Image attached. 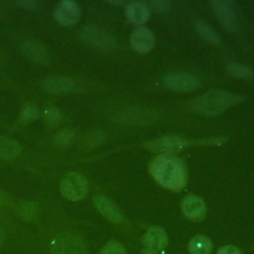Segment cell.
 I'll list each match as a JSON object with an SVG mask.
<instances>
[{"instance_id": "obj_1", "label": "cell", "mask_w": 254, "mask_h": 254, "mask_svg": "<svg viewBox=\"0 0 254 254\" xmlns=\"http://www.w3.org/2000/svg\"><path fill=\"white\" fill-rule=\"evenodd\" d=\"M153 179L162 187L178 191L185 188L188 181L187 168L182 160L162 154L155 157L149 166Z\"/></svg>"}, {"instance_id": "obj_2", "label": "cell", "mask_w": 254, "mask_h": 254, "mask_svg": "<svg viewBox=\"0 0 254 254\" xmlns=\"http://www.w3.org/2000/svg\"><path fill=\"white\" fill-rule=\"evenodd\" d=\"M243 100V97L237 94L222 90H209L203 95L190 102V109L193 112L213 116L223 112L228 107L237 104Z\"/></svg>"}, {"instance_id": "obj_3", "label": "cell", "mask_w": 254, "mask_h": 254, "mask_svg": "<svg viewBox=\"0 0 254 254\" xmlns=\"http://www.w3.org/2000/svg\"><path fill=\"white\" fill-rule=\"evenodd\" d=\"M51 254H85L83 240L76 234L63 232L54 237L50 245Z\"/></svg>"}, {"instance_id": "obj_4", "label": "cell", "mask_w": 254, "mask_h": 254, "mask_svg": "<svg viewBox=\"0 0 254 254\" xmlns=\"http://www.w3.org/2000/svg\"><path fill=\"white\" fill-rule=\"evenodd\" d=\"M79 34L82 41L94 49L108 51L116 46L115 39L109 33L93 25L83 26Z\"/></svg>"}, {"instance_id": "obj_5", "label": "cell", "mask_w": 254, "mask_h": 254, "mask_svg": "<svg viewBox=\"0 0 254 254\" xmlns=\"http://www.w3.org/2000/svg\"><path fill=\"white\" fill-rule=\"evenodd\" d=\"M61 192L63 196L71 201L82 199L87 193V182L77 173H68L61 182Z\"/></svg>"}, {"instance_id": "obj_6", "label": "cell", "mask_w": 254, "mask_h": 254, "mask_svg": "<svg viewBox=\"0 0 254 254\" xmlns=\"http://www.w3.org/2000/svg\"><path fill=\"white\" fill-rule=\"evenodd\" d=\"M190 144H191V141L184 137L170 135V136H164V137H160L157 139H153L149 142H146L145 146L150 150L168 154L172 152L182 151Z\"/></svg>"}, {"instance_id": "obj_7", "label": "cell", "mask_w": 254, "mask_h": 254, "mask_svg": "<svg viewBox=\"0 0 254 254\" xmlns=\"http://www.w3.org/2000/svg\"><path fill=\"white\" fill-rule=\"evenodd\" d=\"M166 84L177 91H190L197 87L199 80L191 73L176 72L166 78Z\"/></svg>"}, {"instance_id": "obj_8", "label": "cell", "mask_w": 254, "mask_h": 254, "mask_svg": "<svg viewBox=\"0 0 254 254\" xmlns=\"http://www.w3.org/2000/svg\"><path fill=\"white\" fill-rule=\"evenodd\" d=\"M79 8L74 1H62L55 11V19L64 26H70L77 22Z\"/></svg>"}, {"instance_id": "obj_9", "label": "cell", "mask_w": 254, "mask_h": 254, "mask_svg": "<svg viewBox=\"0 0 254 254\" xmlns=\"http://www.w3.org/2000/svg\"><path fill=\"white\" fill-rule=\"evenodd\" d=\"M93 203L96 209L108 220L113 223H121L124 220L123 213L108 197L104 195H95L93 197Z\"/></svg>"}, {"instance_id": "obj_10", "label": "cell", "mask_w": 254, "mask_h": 254, "mask_svg": "<svg viewBox=\"0 0 254 254\" xmlns=\"http://www.w3.org/2000/svg\"><path fill=\"white\" fill-rule=\"evenodd\" d=\"M146 248L154 253L163 251L168 245V236L165 230L159 226H151L144 235Z\"/></svg>"}, {"instance_id": "obj_11", "label": "cell", "mask_w": 254, "mask_h": 254, "mask_svg": "<svg viewBox=\"0 0 254 254\" xmlns=\"http://www.w3.org/2000/svg\"><path fill=\"white\" fill-rule=\"evenodd\" d=\"M210 4L223 27L228 31H235L237 28V19L235 13L230 7L229 2L214 0Z\"/></svg>"}, {"instance_id": "obj_12", "label": "cell", "mask_w": 254, "mask_h": 254, "mask_svg": "<svg viewBox=\"0 0 254 254\" xmlns=\"http://www.w3.org/2000/svg\"><path fill=\"white\" fill-rule=\"evenodd\" d=\"M22 51L31 61L39 64H49L50 55L47 49L34 39H28L22 44Z\"/></svg>"}, {"instance_id": "obj_13", "label": "cell", "mask_w": 254, "mask_h": 254, "mask_svg": "<svg viewBox=\"0 0 254 254\" xmlns=\"http://www.w3.org/2000/svg\"><path fill=\"white\" fill-rule=\"evenodd\" d=\"M130 45L138 53H147L155 45L154 35L146 28H138L130 36Z\"/></svg>"}, {"instance_id": "obj_14", "label": "cell", "mask_w": 254, "mask_h": 254, "mask_svg": "<svg viewBox=\"0 0 254 254\" xmlns=\"http://www.w3.org/2000/svg\"><path fill=\"white\" fill-rule=\"evenodd\" d=\"M182 210L188 218L197 221L203 218L206 212V206L200 197L190 194L184 198Z\"/></svg>"}, {"instance_id": "obj_15", "label": "cell", "mask_w": 254, "mask_h": 254, "mask_svg": "<svg viewBox=\"0 0 254 254\" xmlns=\"http://www.w3.org/2000/svg\"><path fill=\"white\" fill-rule=\"evenodd\" d=\"M126 16L134 25H143L150 17V9L143 2L132 1L126 7Z\"/></svg>"}, {"instance_id": "obj_16", "label": "cell", "mask_w": 254, "mask_h": 254, "mask_svg": "<svg viewBox=\"0 0 254 254\" xmlns=\"http://www.w3.org/2000/svg\"><path fill=\"white\" fill-rule=\"evenodd\" d=\"M74 80L70 77H61V76H53L48 77L43 86L46 90L53 93H64L70 91L74 87Z\"/></svg>"}, {"instance_id": "obj_17", "label": "cell", "mask_w": 254, "mask_h": 254, "mask_svg": "<svg viewBox=\"0 0 254 254\" xmlns=\"http://www.w3.org/2000/svg\"><path fill=\"white\" fill-rule=\"evenodd\" d=\"M188 250L190 254H210L212 243L208 237L204 235H196L189 242Z\"/></svg>"}, {"instance_id": "obj_18", "label": "cell", "mask_w": 254, "mask_h": 254, "mask_svg": "<svg viewBox=\"0 0 254 254\" xmlns=\"http://www.w3.org/2000/svg\"><path fill=\"white\" fill-rule=\"evenodd\" d=\"M21 146L15 140L0 137V159L9 160L16 158L21 153Z\"/></svg>"}, {"instance_id": "obj_19", "label": "cell", "mask_w": 254, "mask_h": 254, "mask_svg": "<svg viewBox=\"0 0 254 254\" xmlns=\"http://www.w3.org/2000/svg\"><path fill=\"white\" fill-rule=\"evenodd\" d=\"M122 122H127L130 124H140V123H148V121H153L155 119V115L151 112L147 111H126L123 114H120L118 117Z\"/></svg>"}, {"instance_id": "obj_20", "label": "cell", "mask_w": 254, "mask_h": 254, "mask_svg": "<svg viewBox=\"0 0 254 254\" xmlns=\"http://www.w3.org/2000/svg\"><path fill=\"white\" fill-rule=\"evenodd\" d=\"M37 212H38V206L33 201L21 202L16 208V214L20 218L26 221H30L34 219L35 216L37 215Z\"/></svg>"}, {"instance_id": "obj_21", "label": "cell", "mask_w": 254, "mask_h": 254, "mask_svg": "<svg viewBox=\"0 0 254 254\" xmlns=\"http://www.w3.org/2000/svg\"><path fill=\"white\" fill-rule=\"evenodd\" d=\"M195 29L196 31L209 43L214 44V45H219L220 44V38L216 34V32L208 26L206 23L203 22H196L195 23Z\"/></svg>"}, {"instance_id": "obj_22", "label": "cell", "mask_w": 254, "mask_h": 254, "mask_svg": "<svg viewBox=\"0 0 254 254\" xmlns=\"http://www.w3.org/2000/svg\"><path fill=\"white\" fill-rule=\"evenodd\" d=\"M227 70L232 76L238 78H250L253 75V70L251 67H249L246 64L238 63L229 64L227 65Z\"/></svg>"}, {"instance_id": "obj_23", "label": "cell", "mask_w": 254, "mask_h": 254, "mask_svg": "<svg viewBox=\"0 0 254 254\" xmlns=\"http://www.w3.org/2000/svg\"><path fill=\"white\" fill-rule=\"evenodd\" d=\"M74 141V133L70 129H63L57 133L55 137V142L58 146L65 148L70 146Z\"/></svg>"}, {"instance_id": "obj_24", "label": "cell", "mask_w": 254, "mask_h": 254, "mask_svg": "<svg viewBox=\"0 0 254 254\" xmlns=\"http://www.w3.org/2000/svg\"><path fill=\"white\" fill-rule=\"evenodd\" d=\"M98 254H127L125 247L118 241H110L106 243Z\"/></svg>"}, {"instance_id": "obj_25", "label": "cell", "mask_w": 254, "mask_h": 254, "mask_svg": "<svg viewBox=\"0 0 254 254\" xmlns=\"http://www.w3.org/2000/svg\"><path fill=\"white\" fill-rule=\"evenodd\" d=\"M44 118H45V120L47 121V123L49 125L55 126V125H58L61 122L62 116H61V113L58 109H56L55 107H50V108L45 110Z\"/></svg>"}, {"instance_id": "obj_26", "label": "cell", "mask_w": 254, "mask_h": 254, "mask_svg": "<svg viewBox=\"0 0 254 254\" xmlns=\"http://www.w3.org/2000/svg\"><path fill=\"white\" fill-rule=\"evenodd\" d=\"M38 116V109L33 104H27L22 110V118L25 121L35 120Z\"/></svg>"}, {"instance_id": "obj_27", "label": "cell", "mask_w": 254, "mask_h": 254, "mask_svg": "<svg viewBox=\"0 0 254 254\" xmlns=\"http://www.w3.org/2000/svg\"><path fill=\"white\" fill-rule=\"evenodd\" d=\"M216 254H242L241 250L234 245H225L220 247Z\"/></svg>"}, {"instance_id": "obj_28", "label": "cell", "mask_w": 254, "mask_h": 254, "mask_svg": "<svg viewBox=\"0 0 254 254\" xmlns=\"http://www.w3.org/2000/svg\"><path fill=\"white\" fill-rule=\"evenodd\" d=\"M17 4L19 6H21L22 8H27V9H34V8H38L42 5V2L40 1H36V0H20L17 2Z\"/></svg>"}, {"instance_id": "obj_29", "label": "cell", "mask_w": 254, "mask_h": 254, "mask_svg": "<svg viewBox=\"0 0 254 254\" xmlns=\"http://www.w3.org/2000/svg\"><path fill=\"white\" fill-rule=\"evenodd\" d=\"M152 5L158 12H165L170 6V2L167 0H155L152 1Z\"/></svg>"}, {"instance_id": "obj_30", "label": "cell", "mask_w": 254, "mask_h": 254, "mask_svg": "<svg viewBox=\"0 0 254 254\" xmlns=\"http://www.w3.org/2000/svg\"><path fill=\"white\" fill-rule=\"evenodd\" d=\"M5 232L3 231V229H1L0 228V245L4 242V240H5Z\"/></svg>"}, {"instance_id": "obj_31", "label": "cell", "mask_w": 254, "mask_h": 254, "mask_svg": "<svg viewBox=\"0 0 254 254\" xmlns=\"http://www.w3.org/2000/svg\"><path fill=\"white\" fill-rule=\"evenodd\" d=\"M5 194H4V192L2 191V190H0V204L1 203H3L4 201H5Z\"/></svg>"}, {"instance_id": "obj_32", "label": "cell", "mask_w": 254, "mask_h": 254, "mask_svg": "<svg viewBox=\"0 0 254 254\" xmlns=\"http://www.w3.org/2000/svg\"><path fill=\"white\" fill-rule=\"evenodd\" d=\"M143 254H156V253H154V252H152V251L146 249L145 251H143Z\"/></svg>"}]
</instances>
